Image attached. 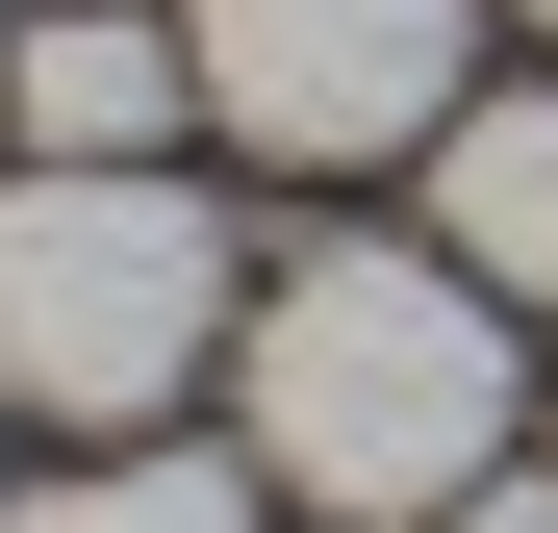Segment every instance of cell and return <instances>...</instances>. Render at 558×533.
<instances>
[{"instance_id":"1","label":"cell","mask_w":558,"mask_h":533,"mask_svg":"<svg viewBox=\"0 0 558 533\" xmlns=\"http://www.w3.org/2000/svg\"><path fill=\"white\" fill-rule=\"evenodd\" d=\"M254 483L330 533H432L457 483H508V280L483 254H305L229 330Z\"/></svg>"},{"instance_id":"2","label":"cell","mask_w":558,"mask_h":533,"mask_svg":"<svg viewBox=\"0 0 558 533\" xmlns=\"http://www.w3.org/2000/svg\"><path fill=\"white\" fill-rule=\"evenodd\" d=\"M229 330H254V280H229V229L178 204L153 153H128V178H76V153L0 178V407H51L76 458L153 432Z\"/></svg>"},{"instance_id":"3","label":"cell","mask_w":558,"mask_h":533,"mask_svg":"<svg viewBox=\"0 0 558 533\" xmlns=\"http://www.w3.org/2000/svg\"><path fill=\"white\" fill-rule=\"evenodd\" d=\"M178 51H204V128L279 153V178L457 128V0H178Z\"/></svg>"},{"instance_id":"4","label":"cell","mask_w":558,"mask_h":533,"mask_svg":"<svg viewBox=\"0 0 558 533\" xmlns=\"http://www.w3.org/2000/svg\"><path fill=\"white\" fill-rule=\"evenodd\" d=\"M178 102H204V51H178V26H128V0H51V26H0V128H26V153H76V178H128Z\"/></svg>"},{"instance_id":"5","label":"cell","mask_w":558,"mask_h":533,"mask_svg":"<svg viewBox=\"0 0 558 533\" xmlns=\"http://www.w3.org/2000/svg\"><path fill=\"white\" fill-rule=\"evenodd\" d=\"M432 254H483L508 305H558V102H457L432 128Z\"/></svg>"},{"instance_id":"6","label":"cell","mask_w":558,"mask_h":533,"mask_svg":"<svg viewBox=\"0 0 558 533\" xmlns=\"http://www.w3.org/2000/svg\"><path fill=\"white\" fill-rule=\"evenodd\" d=\"M279 483L254 458H178V432H102V458H76L51 508H0V533H254Z\"/></svg>"},{"instance_id":"7","label":"cell","mask_w":558,"mask_h":533,"mask_svg":"<svg viewBox=\"0 0 558 533\" xmlns=\"http://www.w3.org/2000/svg\"><path fill=\"white\" fill-rule=\"evenodd\" d=\"M432 533H558V483H457V508H432Z\"/></svg>"},{"instance_id":"8","label":"cell","mask_w":558,"mask_h":533,"mask_svg":"<svg viewBox=\"0 0 558 533\" xmlns=\"http://www.w3.org/2000/svg\"><path fill=\"white\" fill-rule=\"evenodd\" d=\"M508 26H558V0H508Z\"/></svg>"}]
</instances>
